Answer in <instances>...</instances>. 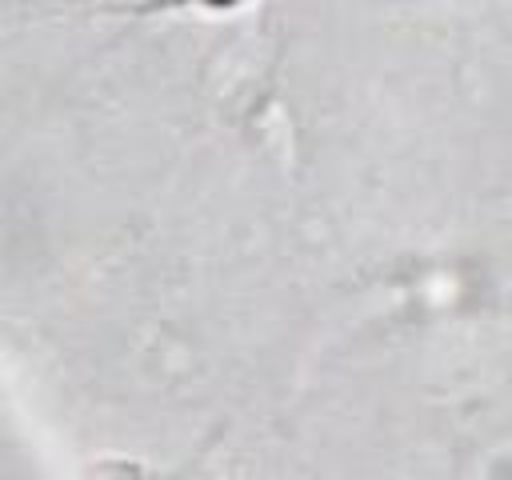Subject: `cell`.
Instances as JSON below:
<instances>
[{"label": "cell", "mask_w": 512, "mask_h": 480, "mask_svg": "<svg viewBox=\"0 0 512 480\" xmlns=\"http://www.w3.org/2000/svg\"><path fill=\"white\" fill-rule=\"evenodd\" d=\"M240 0H136V4H124L120 12L128 16H156V12H176V8H196V12H228L236 8Z\"/></svg>", "instance_id": "1"}]
</instances>
